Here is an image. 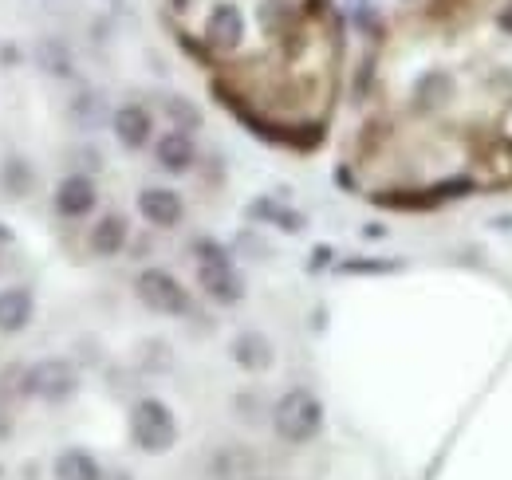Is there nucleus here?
<instances>
[{
  "label": "nucleus",
  "instance_id": "aec40b11",
  "mask_svg": "<svg viewBox=\"0 0 512 480\" xmlns=\"http://www.w3.org/2000/svg\"><path fill=\"white\" fill-rule=\"evenodd\" d=\"M497 20H501V28H505V32H512V4L501 8V16H497Z\"/></svg>",
  "mask_w": 512,
  "mask_h": 480
},
{
  "label": "nucleus",
  "instance_id": "7ed1b4c3",
  "mask_svg": "<svg viewBox=\"0 0 512 480\" xmlns=\"http://www.w3.org/2000/svg\"><path fill=\"white\" fill-rule=\"evenodd\" d=\"M130 433H134V445H138L142 453H166V449H174V441H178V421H174L166 402L142 398V402H134V410H130Z\"/></svg>",
  "mask_w": 512,
  "mask_h": 480
},
{
  "label": "nucleus",
  "instance_id": "f8f14e48",
  "mask_svg": "<svg viewBox=\"0 0 512 480\" xmlns=\"http://www.w3.org/2000/svg\"><path fill=\"white\" fill-rule=\"evenodd\" d=\"M233 359L241 362L245 370H268L272 366V343L264 335H256V331H245L233 343Z\"/></svg>",
  "mask_w": 512,
  "mask_h": 480
},
{
  "label": "nucleus",
  "instance_id": "4be33fe9",
  "mask_svg": "<svg viewBox=\"0 0 512 480\" xmlns=\"http://www.w3.org/2000/svg\"><path fill=\"white\" fill-rule=\"evenodd\" d=\"M4 240H8V229H4V225H0V244H4Z\"/></svg>",
  "mask_w": 512,
  "mask_h": 480
},
{
  "label": "nucleus",
  "instance_id": "4468645a",
  "mask_svg": "<svg viewBox=\"0 0 512 480\" xmlns=\"http://www.w3.org/2000/svg\"><path fill=\"white\" fill-rule=\"evenodd\" d=\"M99 477H103L99 461L91 453H83V449H64L56 457V480H99Z\"/></svg>",
  "mask_w": 512,
  "mask_h": 480
},
{
  "label": "nucleus",
  "instance_id": "412c9836",
  "mask_svg": "<svg viewBox=\"0 0 512 480\" xmlns=\"http://www.w3.org/2000/svg\"><path fill=\"white\" fill-rule=\"evenodd\" d=\"M99 480H130V473H119V469H115V473H103Z\"/></svg>",
  "mask_w": 512,
  "mask_h": 480
},
{
  "label": "nucleus",
  "instance_id": "f257e3e1",
  "mask_svg": "<svg viewBox=\"0 0 512 480\" xmlns=\"http://www.w3.org/2000/svg\"><path fill=\"white\" fill-rule=\"evenodd\" d=\"M197 280L205 296L217 303H237L245 296V284L229 260V252L217 240H197Z\"/></svg>",
  "mask_w": 512,
  "mask_h": 480
},
{
  "label": "nucleus",
  "instance_id": "a211bd4d",
  "mask_svg": "<svg viewBox=\"0 0 512 480\" xmlns=\"http://www.w3.org/2000/svg\"><path fill=\"white\" fill-rule=\"evenodd\" d=\"M75 115L87 122V126H95V122H99V95H83V99L75 103Z\"/></svg>",
  "mask_w": 512,
  "mask_h": 480
},
{
  "label": "nucleus",
  "instance_id": "39448f33",
  "mask_svg": "<svg viewBox=\"0 0 512 480\" xmlns=\"http://www.w3.org/2000/svg\"><path fill=\"white\" fill-rule=\"evenodd\" d=\"M24 386H28V394H32V398H44V402H64V398H71V394H75L79 374H75V366H71L67 359H44V362H36V366L28 370Z\"/></svg>",
  "mask_w": 512,
  "mask_h": 480
},
{
  "label": "nucleus",
  "instance_id": "9d476101",
  "mask_svg": "<svg viewBox=\"0 0 512 480\" xmlns=\"http://www.w3.org/2000/svg\"><path fill=\"white\" fill-rule=\"evenodd\" d=\"M158 166L162 170H170V174H186L193 166V158H197V150H193L190 134L186 130H170L162 142H158Z\"/></svg>",
  "mask_w": 512,
  "mask_h": 480
},
{
  "label": "nucleus",
  "instance_id": "20e7f679",
  "mask_svg": "<svg viewBox=\"0 0 512 480\" xmlns=\"http://www.w3.org/2000/svg\"><path fill=\"white\" fill-rule=\"evenodd\" d=\"M134 288H138V300L158 315H186L190 311V292L162 268H146Z\"/></svg>",
  "mask_w": 512,
  "mask_h": 480
},
{
  "label": "nucleus",
  "instance_id": "9b49d317",
  "mask_svg": "<svg viewBox=\"0 0 512 480\" xmlns=\"http://www.w3.org/2000/svg\"><path fill=\"white\" fill-rule=\"evenodd\" d=\"M32 319V292L28 288H8L0 292V331L12 335V331H24Z\"/></svg>",
  "mask_w": 512,
  "mask_h": 480
},
{
  "label": "nucleus",
  "instance_id": "f3484780",
  "mask_svg": "<svg viewBox=\"0 0 512 480\" xmlns=\"http://www.w3.org/2000/svg\"><path fill=\"white\" fill-rule=\"evenodd\" d=\"M166 111H170V119L178 122L182 130H193V126H201V115H197V107L186 103V99H166Z\"/></svg>",
  "mask_w": 512,
  "mask_h": 480
},
{
  "label": "nucleus",
  "instance_id": "2eb2a0df",
  "mask_svg": "<svg viewBox=\"0 0 512 480\" xmlns=\"http://www.w3.org/2000/svg\"><path fill=\"white\" fill-rule=\"evenodd\" d=\"M253 217H272V225H280V229H288V233H300V229H304V217L292 213V209H284V205H276V201H256Z\"/></svg>",
  "mask_w": 512,
  "mask_h": 480
},
{
  "label": "nucleus",
  "instance_id": "1a4fd4ad",
  "mask_svg": "<svg viewBox=\"0 0 512 480\" xmlns=\"http://www.w3.org/2000/svg\"><path fill=\"white\" fill-rule=\"evenodd\" d=\"M56 209H60L64 217H87V213L95 209V185H91V178L75 174V178L60 181V189H56Z\"/></svg>",
  "mask_w": 512,
  "mask_h": 480
},
{
  "label": "nucleus",
  "instance_id": "6e6552de",
  "mask_svg": "<svg viewBox=\"0 0 512 480\" xmlns=\"http://www.w3.org/2000/svg\"><path fill=\"white\" fill-rule=\"evenodd\" d=\"M111 126H115V138H119L127 150H142V146L150 142V126H154V122H150V111H146V107L127 103V107L115 111Z\"/></svg>",
  "mask_w": 512,
  "mask_h": 480
},
{
  "label": "nucleus",
  "instance_id": "423d86ee",
  "mask_svg": "<svg viewBox=\"0 0 512 480\" xmlns=\"http://www.w3.org/2000/svg\"><path fill=\"white\" fill-rule=\"evenodd\" d=\"M138 213H142L150 225H158V229H174V225L182 221L186 205H182V197H178L174 189H142V193H138Z\"/></svg>",
  "mask_w": 512,
  "mask_h": 480
},
{
  "label": "nucleus",
  "instance_id": "6ab92c4d",
  "mask_svg": "<svg viewBox=\"0 0 512 480\" xmlns=\"http://www.w3.org/2000/svg\"><path fill=\"white\" fill-rule=\"evenodd\" d=\"M394 264H375V260H351L343 264V272H390Z\"/></svg>",
  "mask_w": 512,
  "mask_h": 480
},
{
  "label": "nucleus",
  "instance_id": "ddd939ff",
  "mask_svg": "<svg viewBox=\"0 0 512 480\" xmlns=\"http://www.w3.org/2000/svg\"><path fill=\"white\" fill-rule=\"evenodd\" d=\"M123 244H127V221H123L119 213H107V217L91 229V248H95L99 256H115V252H123Z\"/></svg>",
  "mask_w": 512,
  "mask_h": 480
},
{
  "label": "nucleus",
  "instance_id": "0eeeda50",
  "mask_svg": "<svg viewBox=\"0 0 512 480\" xmlns=\"http://www.w3.org/2000/svg\"><path fill=\"white\" fill-rule=\"evenodd\" d=\"M205 36H209V44H213V48L233 52V48L241 44V36H245V20H241V12H237L233 4H217V8L209 12Z\"/></svg>",
  "mask_w": 512,
  "mask_h": 480
},
{
  "label": "nucleus",
  "instance_id": "dca6fc26",
  "mask_svg": "<svg viewBox=\"0 0 512 480\" xmlns=\"http://www.w3.org/2000/svg\"><path fill=\"white\" fill-rule=\"evenodd\" d=\"M4 185H8V193H16V197H24V193H28L32 174H28V166H24L20 158H8V162H4Z\"/></svg>",
  "mask_w": 512,
  "mask_h": 480
},
{
  "label": "nucleus",
  "instance_id": "f03ea898",
  "mask_svg": "<svg viewBox=\"0 0 512 480\" xmlns=\"http://www.w3.org/2000/svg\"><path fill=\"white\" fill-rule=\"evenodd\" d=\"M272 425H276V433H280L284 441H292V445L312 441L323 425L320 398L308 394V390H288V394L276 402V410H272Z\"/></svg>",
  "mask_w": 512,
  "mask_h": 480
}]
</instances>
